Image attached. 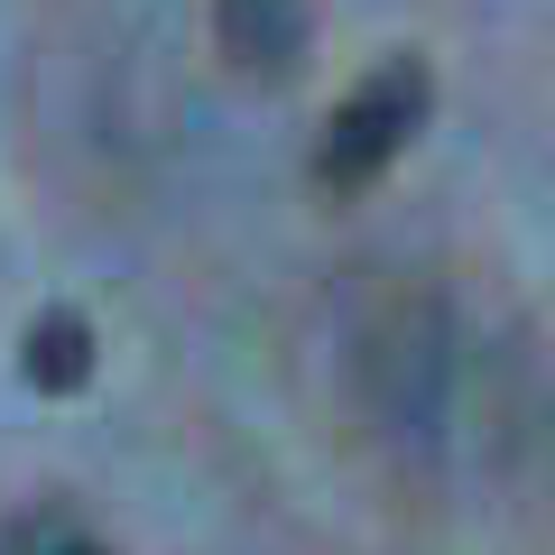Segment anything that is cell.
Masks as SVG:
<instances>
[{
	"label": "cell",
	"instance_id": "277c9868",
	"mask_svg": "<svg viewBox=\"0 0 555 555\" xmlns=\"http://www.w3.org/2000/svg\"><path fill=\"white\" fill-rule=\"evenodd\" d=\"M38 555H102V546H83V537H47Z\"/></svg>",
	"mask_w": 555,
	"mask_h": 555
},
{
	"label": "cell",
	"instance_id": "3957f363",
	"mask_svg": "<svg viewBox=\"0 0 555 555\" xmlns=\"http://www.w3.org/2000/svg\"><path fill=\"white\" fill-rule=\"evenodd\" d=\"M20 371H28V389H83L93 379V324L83 315H38L28 324V343H20Z\"/></svg>",
	"mask_w": 555,
	"mask_h": 555
},
{
	"label": "cell",
	"instance_id": "6da1fadb",
	"mask_svg": "<svg viewBox=\"0 0 555 555\" xmlns=\"http://www.w3.org/2000/svg\"><path fill=\"white\" fill-rule=\"evenodd\" d=\"M426 112H436V75H426V56L371 65V75L334 102V120H324V139H315V185H324V195H361V185H379L389 158L426 130Z\"/></svg>",
	"mask_w": 555,
	"mask_h": 555
},
{
	"label": "cell",
	"instance_id": "7a4b0ae2",
	"mask_svg": "<svg viewBox=\"0 0 555 555\" xmlns=\"http://www.w3.org/2000/svg\"><path fill=\"white\" fill-rule=\"evenodd\" d=\"M222 56H232L241 75H297L306 0H222Z\"/></svg>",
	"mask_w": 555,
	"mask_h": 555
}]
</instances>
